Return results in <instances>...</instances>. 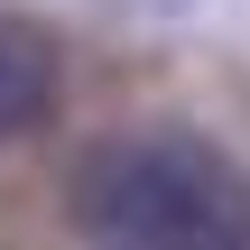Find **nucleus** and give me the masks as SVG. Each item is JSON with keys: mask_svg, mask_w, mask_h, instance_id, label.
<instances>
[{"mask_svg": "<svg viewBox=\"0 0 250 250\" xmlns=\"http://www.w3.org/2000/svg\"><path fill=\"white\" fill-rule=\"evenodd\" d=\"M56 83H65L56 46H46L37 28H0V148H19L28 130H46Z\"/></svg>", "mask_w": 250, "mask_h": 250, "instance_id": "f03ea898", "label": "nucleus"}, {"mask_svg": "<svg viewBox=\"0 0 250 250\" xmlns=\"http://www.w3.org/2000/svg\"><path fill=\"white\" fill-rule=\"evenodd\" d=\"M74 232L102 250H250V176L186 130H121L74 167Z\"/></svg>", "mask_w": 250, "mask_h": 250, "instance_id": "f257e3e1", "label": "nucleus"}]
</instances>
